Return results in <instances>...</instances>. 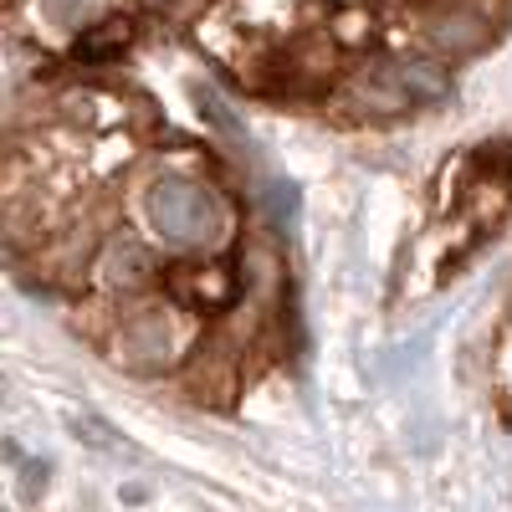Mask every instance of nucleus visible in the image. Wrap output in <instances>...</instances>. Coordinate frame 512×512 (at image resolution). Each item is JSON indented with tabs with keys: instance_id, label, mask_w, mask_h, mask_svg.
<instances>
[{
	"instance_id": "nucleus-3",
	"label": "nucleus",
	"mask_w": 512,
	"mask_h": 512,
	"mask_svg": "<svg viewBox=\"0 0 512 512\" xmlns=\"http://www.w3.org/2000/svg\"><path fill=\"white\" fill-rule=\"evenodd\" d=\"M98 277L113 287V292H139V287H149L159 272H154V251L144 246V241H134V236H118V241H108L103 246V256H98Z\"/></svg>"
},
{
	"instance_id": "nucleus-4",
	"label": "nucleus",
	"mask_w": 512,
	"mask_h": 512,
	"mask_svg": "<svg viewBox=\"0 0 512 512\" xmlns=\"http://www.w3.org/2000/svg\"><path fill=\"white\" fill-rule=\"evenodd\" d=\"M118 354H123V364L134 374L164 369V359H169V328H164V318L159 313H134L123 323V333H118Z\"/></svg>"
},
{
	"instance_id": "nucleus-2",
	"label": "nucleus",
	"mask_w": 512,
	"mask_h": 512,
	"mask_svg": "<svg viewBox=\"0 0 512 512\" xmlns=\"http://www.w3.org/2000/svg\"><path fill=\"white\" fill-rule=\"evenodd\" d=\"M425 31H431V41L446 47V52H477L492 26L472 0H441V6L431 11V21H425Z\"/></svg>"
},
{
	"instance_id": "nucleus-7",
	"label": "nucleus",
	"mask_w": 512,
	"mask_h": 512,
	"mask_svg": "<svg viewBox=\"0 0 512 512\" xmlns=\"http://www.w3.org/2000/svg\"><path fill=\"white\" fill-rule=\"evenodd\" d=\"M128 31H134L128 21H103V26H93L88 36L77 41V52H82V57H108V52H123V47H128Z\"/></svg>"
},
{
	"instance_id": "nucleus-6",
	"label": "nucleus",
	"mask_w": 512,
	"mask_h": 512,
	"mask_svg": "<svg viewBox=\"0 0 512 512\" xmlns=\"http://www.w3.org/2000/svg\"><path fill=\"white\" fill-rule=\"evenodd\" d=\"M390 77L405 103H441L451 93V77L436 67V62H420V57H405V62H390Z\"/></svg>"
},
{
	"instance_id": "nucleus-5",
	"label": "nucleus",
	"mask_w": 512,
	"mask_h": 512,
	"mask_svg": "<svg viewBox=\"0 0 512 512\" xmlns=\"http://www.w3.org/2000/svg\"><path fill=\"white\" fill-rule=\"evenodd\" d=\"M231 384H236V364L226 354V344H205L195 349V364H190V390L205 395L210 405H221L231 395Z\"/></svg>"
},
{
	"instance_id": "nucleus-1",
	"label": "nucleus",
	"mask_w": 512,
	"mask_h": 512,
	"mask_svg": "<svg viewBox=\"0 0 512 512\" xmlns=\"http://www.w3.org/2000/svg\"><path fill=\"white\" fill-rule=\"evenodd\" d=\"M149 221L175 246H205V241L221 236V205L200 180L164 175V180L149 185Z\"/></svg>"
},
{
	"instance_id": "nucleus-8",
	"label": "nucleus",
	"mask_w": 512,
	"mask_h": 512,
	"mask_svg": "<svg viewBox=\"0 0 512 512\" xmlns=\"http://www.w3.org/2000/svg\"><path fill=\"white\" fill-rule=\"evenodd\" d=\"M41 16H47L52 26H77L82 16H88V0H41Z\"/></svg>"
}]
</instances>
